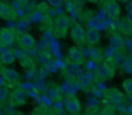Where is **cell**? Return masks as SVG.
<instances>
[{
  "mask_svg": "<svg viewBox=\"0 0 132 115\" xmlns=\"http://www.w3.org/2000/svg\"><path fill=\"white\" fill-rule=\"evenodd\" d=\"M119 30H121V32H122L125 36H127V37L132 36V22H130L127 18L123 19V21L121 22V27H119Z\"/></svg>",
  "mask_w": 132,
  "mask_h": 115,
  "instance_id": "9a60e30c",
  "label": "cell"
},
{
  "mask_svg": "<svg viewBox=\"0 0 132 115\" xmlns=\"http://www.w3.org/2000/svg\"><path fill=\"white\" fill-rule=\"evenodd\" d=\"M123 1H125V0H123Z\"/></svg>",
  "mask_w": 132,
  "mask_h": 115,
  "instance_id": "603a6c76",
  "label": "cell"
},
{
  "mask_svg": "<svg viewBox=\"0 0 132 115\" xmlns=\"http://www.w3.org/2000/svg\"><path fill=\"white\" fill-rule=\"evenodd\" d=\"M17 17L15 10L6 3L0 1V18L4 21H14Z\"/></svg>",
  "mask_w": 132,
  "mask_h": 115,
  "instance_id": "8992f818",
  "label": "cell"
},
{
  "mask_svg": "<svg viewBox=\"0 0 132 115\" xmlns=\"http://www.w3.org/2000/svg\"><path fill=\"white\" fill-rule=\"evenodd\" d=\"M64 106L68 110V113L73 115H77L81 111V104L77 100V97H75V96H67L64 99Z\"/></svg>",
  "mask_w": 132,
  "mask_h": 115,
  "instance_id": "5b68a950",
  "label": "cell"
},
{
  "mask_svg": "<svg viewBox=\"0 0 132 115\" xmlns=\"http://www.w3.org/2000/svg\"><path fill=\"white\" fill-rule=\"evenodd\" d=\"M127 19H128L130 22H132V13H130V14H128V17H127Z\"/></svg>",
  "mask_w": 132,
  "mask_h": 115,
  "instance_id": "44dd1931",
  "label": "cell"
},
{
  "mask_svg": "<svg viewBox=\"0 0 132 115\" xmlns=\"http://www.w3.org/2000/svg\"><path fill=\"white\" fill-rule=\"evenodd\" d=\"M105 10L112 19H118L121 15V8L116 0H108L105 5Z\"/></svg>",
  "mask_w": 132,
  "mask_h": 115,
  "instance_id": "52a82bcc",
  "label": "cell"
},
{
  "mask_svg": "<svg viewBox=\"0 0 132 115\" xmlns=\"http://www.w3.org/2000/svg\"><path fill=\"white\" fill-rule=\"evenodd\" d=\"M87 1H88V3H92V4H96L99 0H87Z\"/></svg>",
  "mask_w": 132,
  "mask_h": 115,
  "instance_id": "7402d4cb",
  "label": "cell"
},
{
  "mask_svg": "<svg viewBox=\"0 0 132 115\" xmlns=\"http://www.w3.org/2000/svg\"><path fill=\"white\" fill-rule=\"evenodd\" d=\"M18 43L22 49H32L35 45H36V41H35V37L28 33V32H24L22 33L19 38H18Z\"/></svg>",
  "mask_w": 132,
  "mask_h": 115,
  "instance_id": "9c48e42d",
  "label": "cell"
},
{
  "mask_svg": "<svg viewBox=\"0 0 132 115\" xmlns=\"http://www.w3.org/2000/svg\"><path fill=\"white\" fill-rule=\"evenodd\" d=\"M0 61H1V64L3 65H12L14 61H15V56H14V54H13V51L12 50H4L1 54H0Z\"/></svg>",
  "mask_w": 132,
  "mask_h": 115,
  "instance_id": "5bb4252c",
  "label": "cell"
},
{
  "mask_svg": "<svg viewBox=\"0 0 132 115\" xmlns=\"http://www.w3.org/2000/svg\"><path fill=\"white\" fill-rule=\"evenodd\" d=\"M14 38H15V35L13 30L6 28V27H3L0 30V45L9 47L14 43Z\"/></svg>",
  "mask_w": 132,
  "mask_h": 115,
  "instance_id": "277c9868",
  "label": "cell"
},
{
  "mask_svg": "<svg viewBox=\"0 0 132 115\" xmlns=\"http://www.w3.org/2000/svg\"><path fill=\"white\" fill-rule=\"evenodd\" d=\"M106 99H108L110 102L118 105V104H122V102L125 101V95H123L121 91H118V90H116V88H112V90L106 91Z\"/></svg>",
  "mask_w": 132,
  "mask_h": 115,
  "instance_id": "8fae6325",
  "label": "cell"
},
{
  "mask_svg": "<svg viewBox=\"0 0 132 115\" xmlns=\"http://www.w3.org/2000/svg\"><path fill=\"white\" fill-rule=\"evenodd\" d=\"M110 46L116 51H123L125 50V38L121 35H113L110 37Z\"/></svg>",
  "mask_w": 132,
  "mask_h": 115,
  "instance_id": "4fadbf2b",
  "label": "cell"
},
{
  "mask_svg": "<svg viewBox=\"0 0 132 115\" xmlns=\"http://www.w3.org/2000/svg\"><path fill=\"white\" fill-rule=\"evenodd\" d=\"M68 58H69V60H71L73 64L80 65V64L84 63V52H82L78 47H76V46H72V47L69 49Z\"/></svg>",
  "mask_w": 132,
  "mask_h": 115,
  "instance_id": "30bf717a",
  "label": "cell"
},
{
  "mask_svg": "<svg viewBox=\"0 0 132 115\" xmlns=\"http://www.w3.org/2000/svg\"><path fill=\"white\" fill-rule=\"evenodd\" d=\"M1 76H3V78H4L6 82H9V83H15V82L19 81L18 72L14 70V69H12V68H3V69H1Z\"/></svg>",
  "mask_w": 132,
  "mask_h": 115,
  "instance_id": "7c38bea8",
  "label": "cell"
},
{
  "mask_svg": "<svg viewBox=\"0 0 132 115\" xmlns=\"http://www.w3.org/2000/svg\"><path fill=\"white\" fill-rule=\"evenodd\" d=\"M85 32L86 31L84 30V27L80 23H75L71 27V31H69L72 41L75 43H82V42H85Z\"/></svg>",
  "mask_w": 132,
  "mask_h": 115,
  "instance_id": "3957f363",
  "label": "cell"
},
{
  "mask_svg": "<svg viewBox=\"0 0 132 115\" xmlns=\"http://www.w3.org/2000/svg\"><path fill=\"white\" fill-rule=\"evenodd\" d=\"M100 41V33L96 28H88L85 32V42L88 46H95Z\"/></svg>",
  "mask_w": 132,
  "mask_h": 115,
  "instance_id": "ba28073f",
  "label": "cell"
},
{
  "mask_svg": "<svg viewBox=\"0 0 132 115\" xmlns=\"http://www.w3.org/2000/svg\"><path fill=\"white\" fill-rule=\"evenodd\" d=\"M6 96H8V90H6V87L5 86H0V102H3L5 99H6Z\"/></svg>",
  "mask_w": 132,
  "mask_h": 115,
  "instance_id": "ac0fdd59",
  "label": "cell"
},
{
  "mask_svg": "<svg viewBox=\"0 0 132 115\" xmlns=\"http://www.w3.org/2000/svg\"><path fill=\"white\" fill-rule=\"evenodd\" d=\"M122 87H123V90H125V92L127 93V95H132V78H127V79H125L123 81V83H122Z\"/></svg>",
  "mask_w": 132,
  "mask_h": 115,
  "instance_id": "e0dca14e",
  "label": "cell"
},
{
  "mask_svg": "<svg viewBox=\"0 0 132 115\" xmlns=\"http://www.w3.org/2000/svg\"><path fill=\"white\" fill-rule=\"evenodd\" d=\"M49 4L55 8V6H59L62 4V0H49Z\"/></svg>",
  "mask_w": 132,
  "mask_h": 115,
  "instance_id": "d6986e66",
  "label": "cell"
},
{
  "mask_svg": "<svg viewBox=\"0 0 132 115\" xmlns=\"http://www.w3.org/2000/svg\"><path fill=\"white\" fill-rule=\"evenodd\" d=\"M27 99H28V95L23 88H15L10 95V102L13 106H17V108L23 106L27 102Z\"/></svg>",
  "mask_w": 132,
  "mask_h": 115,
  "instance_id": "7a4b0ae2",
  "label": "cell"
},
{
  "mask_svg": "<svg viewBox=\"0 0 132 115\" xmlns=\"http://www.w3.org/2000/svg\"><path fill=\"white\" fill-rule=\"evenodd\" d=\"M69 18L67 15H59L54 22V35L58 38H64L69 30Z\"/></svg>",
  "mask_w": 132,
  "mask_h": 115,
  "instance_id": "6da1fadb",
  "label": "cell"
},
{
  "mask_svg": "<svg viewBox=\"0 0 132 115\" xmlns=\"http://www.w3.org/2000/svg\"><path fill=\"white\" fill-rule=\"evenodd\" d=\"M113 74V72H112V69L109 68V65H106V64H104L99 70H97V73H96V76L97 78H100V79H108V78H110Z\"/></svg>",
  "mask_w": 132,
  "mask_h": 115,
  "instance_id": "2e32d148",
  "label": "cell"
},
{
  "mask_svg": "<svg viewBox=\"0 0 132 115\" xmlns=\"http://www.w3.org/2000/svg\"><path fill=\"white\" fill-rule=\"evenodd\" d=\"M17 1H18L19 4H22V5H24V4H26V3H27L28 0H17Z\"/></svg>",
  "mask_w": 132,
  "mask_h": 115,
  "instance_id": "ffe728a7",
  "label": "cell"
}]
</instances>
